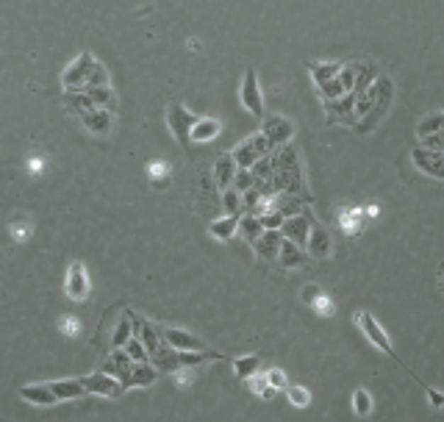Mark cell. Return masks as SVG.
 I'll return each instance as SVG.
<instances>
[{"mask_svg": "<svg viewBox=\"0 0 444 422\" xmlns=\"http://www.w3.org/2000/svg\"><path fill=\"white\" fill-rule=\"evenodd\" d=\"M325 123L333 126V123H345L355 128V114H353V92L342 95V98L325 100Z\"/></svg>", "mask_w": 444, "mask_h": 422, "instance_id": "cell-11", "label": "cell"}, {"mask_svg": "<svg viewBox=\"0 0 444 422\" xmlns=\"http://www.w3.org/2000/svg\"><path fill=\"white\" fill-rule=\"evenodd\" d=\"M20 394H23V400H28V403H33V406H53V403H59V400H56V394H53V389H50L48 384H33V387H26Z\"/></svg>", "mask_w": 444, "mask_h": 422, "instance_id": "cell-27", "label": "cell"}, {"mask_svg": "<svg viewBox=\"0 0 444 422\" xmlns=\"http://www.w3.org/2000/svg\"><path fill=\"white\" fill-rule=\"evenodd\" d=\"M222 211L225 214H242V192H236L233 187L222 189Z\"/></svg>", "mask_w": 444, "mask_h": 422, "instance_id": "cell-33", "label": "cell"}, {"mask_svg": "<svg viewBox=\"0 0 444 422\" xmlns=\"http://www.w3.org/2000/svg\"><path fill=\"white\" fill-rule=\"evenodd\" d=\"M306 253H309V259H328L331 253H333V242H331V236H328V231L322 226H311L309 231V239H306Z\"/></svg>", "mask_w": 444, "mask_h": 422, "instance_id": "cell-16", "label": "cell"}, {"mask_svg": "<svg viewBox=\"0 0 444 422\" xmlns=\"http://www.w3.org/2000/svg\"><path fill=\"white\" fill-rule=\"evenodd\" d=\"M242 106L253 114V117H264V98H261V87H258V72L253 67L245 72V81H242Z\"/></svg>", "mask_w": 444, "mask_h": 422, "instance_id": "cell-10", "label": "cell"}, {"mask_svg": "<svg viewBox=\"0 0 444 422\" xmlns=\"http://www.w3.org/2000/svg\"><path fill=\"white\" fill-rule=\"evenodd\" d=\"M319 294H322V289H319L317 284H309V287H303V294H300V297H303V303H306V306H311Z\"/></svg>", "mask_w": 444, "mask_h": 422, "instance_id": "cell-46", "label": "cell"}, {"mask_svg": "<svg viewBox=\"0 0 444 422\" xmlns=\"http://www.w3.org/2000/svg\"><path fill=\"white\" fill-rule=\"evenodd\" d=\"M139 325H142V320H139L136 314H126V317L120 320V325L114 328V333H111V348H123L131 336L139 333Z\"/></svg>", "mask_w": 444, "mask_h": 422, "instance_id": "cell-21", "label": "cell"}, {"mask_svg": "<svg viewBox=\"0 0 444 422\" xmlns=\"http://www.w3.org/2000/svg\"><path fill=\"white\" fill-rule=\"evenodd\" d=\"M67 294L72 300H87L89 297V275L81 261H72L67 270Z\"/></svg>", "mask_w": 444, "mask_h": 422, "instance_id": "cell-15", "label": "cell"}, {"mask_svg": "<svg viewBox=\"0 0 444 422\" xmlns=\"http://www.w3.org/2000/svg\"><path fill=\"white\" fill-rule=\"evenodd\" d=\"M319 92H322V98H325V100H333V98H342V95H348V92H345V87L339 84V78H331V81L319 84Z\"/></svg>", "mask_w": 444, "mask_h": 422, "instance_id": "cell-40", "label": "cell"}, {"mask_svg": "<svg viewBox=\"0 0 444 422\" xmlns=\"http://www.w3.org/2000/svg\"><path fill=\"white\" fill-rule=\"evenodd\" d=\"M131 367H133V361H131V356H128L123 348H114V350H111V358L103 364V370H106L109 375H114V378L123 384V389H126V384H128Z\"/></svg>", "mask_w": 444, "mask_h": 422, "instance_id": "cell-18", "label": "cell"}, {"mask_svg": "<svg viewBox=\"0 0 444 422\" xmlns=\"http://www.w3.org/2000/svg\"><path fill=\"white\" fill-rule=\"evenodd\" d=\"M81 384H84V389L87 394H103V397H120L123 394V384L114 378V375H109V372H95V375H89V378H81Z\"/></svg>", "mask_w": 444, "mask_h": 422, "instance_id": "cell-13", "label": "cell"}, {"mask_svg": "<svg viewBox=\"0 0 444 422\" xmlns=\"http://www.w3.org/2000/svg\"><path fill=\"white\" fill-rule=\"evenodd\" d=\"M48 387L53 389L56 400H75V397H84V394H87L81 378H72V381H50Z\"/></svg>", "mask_w": 444, "mask_h": 422, "instance_id": "cell-26", "label": "cell"}, {"mask_svg": "<svg viewBox=\"0 0 444 422\" xmlns=\"http://www.w3.org/2000/svg\"><path fill=\"white\" fill-rule=\"evenodd\" d=\"M264 120V126H261V133L267 136V142L272 145V148H278V145H286L289 139H292V133H294V126L286 120V117H278V114H270V117H261Z\"/></svg>", "mask_w": 444, "mask_h": 422, "instance_id": "cell-12", "label": "cell"}, {"mask_svg": "<svg viewBox=\"0 0 444 422\" xmlns=\"http://www.w3.org/2000/svg\"><path fill=\"white\" fill-rule=\"evenodd\" d=\"M139 333H142L139 339H142V345H145V350H148V356H150V353H153V350H156V348L161 345V339H159L161 331L153 323L142 320V325H139Z\"/></svg>", "mask_w": 444, "mask_h": 422, "instance_id": "cell-29", "label": "cell"}, {"mask_svg": "<svg viewBox=\"0 0 444 422\" xmlns=\"http://www.w3.org/2000/svg\"><path fill=\"white\" fill-rule=\"evenodd\" d=\"M309 72H311V78L319 84H325V81H331V78H336V72H339V65H331V62H314V65H309Z\"/></svg>", "mask_w": 444, "mask_h": 422, "instance_id": "cell-30", "label": "cell"}, {"mask_svg": "<svg viewBox=\"0 0 444 422\" xmlns=\"http://www.w3.org/2000/svg\"><path fill=\"white\" fill-rule=\"evenodd\" d=\"M258 367H261V358H258V356H245V358H236V361H233L236 378H242V381H248V378L253 375Z\"/></svg>", "mask_w": 444, "mask_h": 422, "instance_id": "cell-32", "label": "cell"}, {"mask_svg": "<svg viewBox=\"0 0 444 422\" xmlns=\"http://www.w3.org/2000/svg\"><path fill=\"white\" fill-rule=\"evenodd\" d=\"M123 350H126L131 361H148V350H145V345H142V339L139 336H131L126 345H123Z\"/></svg>", "mask_w": 444, "mask_h": 422, "instance_id": "cell-37", "label": "cell"}, {"mask_svg": "<svg viewBox=\"0 0 444 422\" xmlns=\"http://www.w3.org/2000/svg\"><path fill=\"white\" fill-rule=\"evenodd\" d=\"M286 394H289V400L297 406V409H306L309 403H311V394H309V389H303V387H284Z\"/></svg>", "mask_w": 444, "mask_h": 422, "instance_id": "cell-41", "label": "cell"}, {"mask_svg": "<svg viewBox=\"0 0 444 422\" xmlns=\"http://www.w3.org/2000/svg\"><path fill=\"white\" fill-rule=\"evenodd\" d=\"M378 81H381V92H378V100H375L372 111H370L364 120H358V126H355V128L361 131V133L372 131V128H375V123H381L383 114H386V111H389V106H392V98H394V84H392V78L378 75Z\"/></svg>", "mask_w": 444, "mask_h": 422, "instance_id": "cell-4", "label": "cell"}, {"mask_svg": "<svg viewBox=\"0 0 444 422\" xmlns=\"http://www.w3.org/2000/svg\"><path fill=\"white\" fill-rule=\"evenodd\" d=\"M220 131H222V126L217 120H211V117H197V123H194L189 131V139L192 142H211V139H217Z\"/></svg>", "mask_w": 444, "mask_h": 422, "instance_id": "cell-22", "label": "cell"}, {"mask_svg": "<svg viewBox=\"0 0 444 422\" xmlns=\"http://www.w3.org/2000/svg\"><path fill=\"white\" fill-rule=\"evenodd\" d=\"M411 162L416 170H422L425 175H431L433 181H442L444 178V153L442 150H428V148H414L411 150Z\"/></svg>", "mask_w": 444, "mask_h": 422, "instance_id": "cell-9", "label": "cell"}, {"mask_svg": "<svg viewBox=\"0 0 444 422\" xmlns=\"http://www.w3.org/2000/svg\"><path fill=\"white\" fill-rule=\"evenodd\" d=\"M353 411H355L358 417H370V411H372V394L367 389L353 392Z\"/></svg>", "mask_w": 444, "mask_h": 422, "instance_id": "cell-34", "label": "cell"}, {"mask_svg": "<svg viewBox=\"0 0 444 422\" xmlns=\"http://www.w3.org/2000/svg\"><path fill=\"white\" fill-rule=\"evenodd\" d=\"M62 84L67 92H84L89 87H111V75H109V70L100 65L92 53L84 50L62 72Z\"/></svg>", "mask_w": 444, "mask_h": 422, "instance_id": "cell-2", "label": "cell"}, {"mask_svg": "<svg viewBox=\"0 0 444 422\" xmlns=\"http://www.w3.org/2000/svg\"><path fill=\"white\" fill-rule=\"evenodd\" d=\"M444 126V114L442 111H431L428 117H422L419 120V126H416V133L419 136H425V133H439Z\"/></svg>", "mask_w": 444, "mask_h": 422, "instance_id": "cell-31", "label": "cell"}, {"mask_svg": "<svg viewBox=\"0 0 444 422\" xmlns=\"http://www.w3.org/2000/svg\"><path fill=\"white\" fill-rule=\"evenodd\" d=\"M233 175H236V162H233V156L231 153H222L217 164H214V181H217V187L220 189H228L231 187V181H233Z\"/></svg>", "mask_w": 444, "mask_h": 422, "instance_id": "cell-25", "label": "cell"}, {"mask_svg": "<svg viewBox=\"0 0 444 422\" xmlns=\"http://www.w3.org/2000/svg\"><path fill=\"white\" fill-rule=\"evenodd\" d=\"M306 259H309V253H306L300 245H294V242H289V239H281L278 259H275L281 267H286V270H294V267H300Z\"/></svg>", "mask_w": 444, "mask_h": 422, "instance_id": "cell-19", "label": "cell"}, {"mask_svg": "<svg viewBox=\"0 0 444 422\" xmlns=\"http://www.w3.org/2000/svg\"><path fill=\"white\" fill-rule=\"evenodd\" d=\"M231 187H233L236 192L250 189V187H253V172L245 170V167H236V175H233V181H231Z\"/></svg>", "mask_w": 444, "mask_h": 422, "instance_id": "cell-39", "label": "cell"}, {"mask_svg": "<svg viewBox=\"0 0 444 422\" xmlns=\"http://www.w3.org/2000/svg\"><path fill=\"white\" fill-rule=\"evenodd\" d=\"M153 381H156V367H150L148 361H133V367H131V372H128V384L126 389L131 387H153Z\"/></svg>", "mask_w": 444, "mask_h": 422, "instance_id": "cell-20", "label": "cell"}, {"mask_svg": "<svg viewBox=\"0 0 444 422\" xmlns=\"http://www.w3.org/2000/svg\"><path fill=\"white\" fill-rule=\"evenodd\" d=\"M270 159H272V187H275V192H289V195H297L300 192L303 200H309L297 150L286 142V145H278L270 153Z\"/></svg>", "mask_w": 444, "mask_h": 422, "instance_id": "cell-1", "label": "cell"}, {"mask_svg": "<svg viewBox=\"0 0 444 422\" xmlns=\"http://www.w3.org/2000/svg\"><path fill=\"white\" fill-rule=\"evenodd\" d=\"M422 139V148H428V150H442V131L439 133H425V136H419Z\"/></svg>", "mask_w": 444, "mask_h": 422, "instance_id": "cell-43", "label": "cell"}, {"mask_svg": "<svg viewBox=\"0 0 444 422\" xmlns=\"http://www.w3.org/2000/svg\"><path fill=\"white\" fill-rule=\"evenodd\" d=\"M236 231H242V236H245L248 242H253L264 228H261V223H258L255 214H245V217H239V228H236Z\"/></svg>", "mask_w": 444, "mask_h": 422, "instance_id": "cell-36", "label": "cell"}, {"mask_svg": "<svg viewBox=\"0 0 444 422\" xmlns=\"http://www.w3.org/2000/svg\"><path fill=\"white\" fill-rule=\"evenodd\" d=\"M314 226V217L309 214V211H300V214H292V217H286L284 223H281V236L289 239V242H294V245H300L303 250H306V239H309V231Z\"/></svg>", "mask_w": 444, "mask_h": 422, "instance_id": "cell-8", "label": "cell"}, {"mask_svg": "<svg viewBox=\"0 0 444 422\" xmlns=\"http://www.w3.org/2000/svg\"><path fill=\"white\" fill-rule=\"evenodd\" d=\"M75 117L84 123V128H89V133H97V136H106L114 128V111H109V109H97V106L78 109Z\"/></svg>", "mask_w": 444, "mask_h": 422, "instance_id": "cell-7", "label": "cell"}, {"mask_svg": "<svg viewBox=\"0 0 444 422\" xmlns=\"http://www.w3.org/2000/svg\"><path fill=\"white\" fill-rule=\"evenodd\" d=\"M281 231H275V228H264L258 236H255L253 242V250H255V256L261 261H275L278 259V248H281Z\"/></svg>", "mask_w": 444, "mask_h": 422, "instance_id": "cell-14", "label": "cell"}, {"mask_svg": "<svg viewBox=\"0 0 444 422\" xmlns=\"http://www.w3.org/2000/svg\"><path fill=\"white\" fill-rule=\"evenodd\" d=\"M258 223H261V228H275V231H278L281 223H284V214H278V211H272V209H270V211L264 209V211L258 214Z\"/></svg>", "mask_w": 444, "mask_h": 422, "instance_id": "cell-42", "label": "cell"}, {"mask_svg": "<svg viewBox=\"0 0 444 422\" xmlns=\"http://www.w3.org/2000/svg\"><path fill=\"white\" fill-rule=\"evenodd\" d=\"M425 392H428V400H431V406H433V409H442L444 406V394L439 389H433V387H428V384H425Z\"/></svg>", "mask_w": 444, "mask_h": 422, "instance_id": "cell-47", "label": "cell"}, {"mask_svg": "<svg viewBox=\"0 0 444 422\" xmlns=\"http://www.w3.org/2000/svg\"><path fill=\"white\" fill-rule=\"evenodd\" d=\"M311 306L317 309L319 314H325V317H331V314H333V303H331V297H325V294H319Z\"/></svg>", "mask_w": 444, "mask_h": 422, "instance_id": "cell-45", "label": "cell"}, {"mask_svg": "<svg viewBox=\"0 0 444 422\" xmlns=\"http://www.w3.org/2000/svg\"><path fill=\"white\" fill-rule=\"evenodd\" d=\"M267 381H270V387H275V389H284V387H286V375H284V370H278V367H272V370L267 372Z\"/></svg>", "mask_w": 444, "mask_h": 422, "instance_id": "cell-44", "label": "cell"}, {"mask_svg": "<svg viewBox=\"0 0 444 422\" xmlns=\"http://www.w3.org/2000/svg\"><path fill=\"white\" fill-rule=\"evenodd\" d=\"M84 95H87L89 103L97 106V109L117 111V95H114V89H111V87H89V89H84Z\"/></svg>", "mask_w": 444, "mask_h": 422, "instance_id": "cell-24", "label": "cell"}, {"mask_svg": "<svg viewBox=\"0 0 444 422\" xmlns=\"http://www.w3.org/2000/svg\"><path fill=\"white\" fill-rule=\"evenodd\" d=\"M355 323H358V328H361V333L381 350V353H386V356L397 358L394 356V348H392V342H389V336H386V331L381 328V323L370 314V311H358V317H355Z\"/></svg>", "mask_w": 444, "mask_h": 422, "instance_id": "cell-6", "label": "cell"}, {"mask_svg": "<svg viewBox=\"0 0 444 422\" xmlns=\"http://www.w3.org/2000/svg\"><path fill=\"white\" fill-rule=\"evenodd\" d=\"M161 339L175 350H209L197 336H192L189 331H181V328H164Z\"/></svg>", "mask_w": 444, "mask_h": 422, "instance_id": "cell-17", "label": "cell"}, {"mask_svg": "<svg viewBox=\"0 0 444 422\" xmlns=\"http://www.w3.org/2000/svg\"><path fill=\"white\" fill-rule=\"evenodd\" d=\"M197 123V114H192L187 111V106H181V103H172L170 109H167V126L172 131V136L184 145V148H189V131L192 126Z\"/></svg>", "mask_w": 444, "mask_h": 422, "instance_id": "cell-5", "label": "cell"}, {"mask_svg": "<svg viewBox=\"0 0 444 422\" xmlns=\"http://www.w3.org/2000/svg\"><path fill=\"white\" fill-rule=\"evenodd\" d=\"M275 148L267 142V136L258 131V133H253V136H248L245 142H239L233 150H231V156H233V162H236V167H245V170H250L261 156H267V153H272Z\"/></svg>", "mask_w": 444, "mask_h": 422, "instance_id": "cell-3", "label": "cell"}, {"mask_svg": "<svg viewBox=\"0 0 444 422\" xmlns=\"http://www.w3.org/2000/svg\"><path fill=\"white\" fill-rule=\"evenodd\" d=\"M239 217H242V214H225L220 220H214V223L209 226V233H211L214 239H222V242L233 239V236H236V228H239Z\"/></svg>", "mask_w": 444, "mask_h": 422, "instance_id": "cell-23", "label": "cell"}, {"mask_svg": "<svg viewBox=\"0 0 444 422\" xmlns=\"http://www.w3.org/2000/svg\"><path fill=\"white\" fill-rule=\"evenodd\" d=\"M378 75H381V70H378V65H375V62H364V65L358 62V65H355V84H353V92H361V89H367V87H370V84H372Z\"/></svg>", "mask_w": 444, "mask_h": 422, "instance_id": "cell-28", "label": "cell"}, {"mask_svg": "<svg viewBox=\"0 0 444 422\" xmlns=\"http://www.w3.org/2000/svg\"><path fill=\"white\" fill-rule=\"evenodd\" d=\"M248 384H250V389L255 392V394H258V397H261V400H272V397H275V394H278V389H275V387H270V381H267V375H264V378H258V375H250V378H248Z\"/></svg>", "mask_w": 444, "mask_h": 422, "instance_id": "cell-35", "label": "cell"}, {"mask_svg": "<svg viewBox=\"0 0 444 422\" xmlns=\"http://www.w3.org/2000/svg\"><path fill=\"white\" fill-rule=\"evenodd\" d=\"M355 65H358V62H348V65H339V72H336V78H339V84L345 87V92H353V84H355Z\"/></svg>", "mask_w": 444, "mask_h": 422, "instance_id": "cell-38", "label": "cell"}]
</instances>
